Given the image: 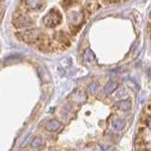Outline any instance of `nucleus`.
Instances as JSON below:
<instances>
[{
	"label": "nucleus",
	"instance_id": "12",
	"mask_svg": "<svg viewBox=\"0 0 151 151\" xmlns=\"http://www.w3.org/2000/svg\"><path fill=\"white\" fill-rule=\"evenodd\" d=\"M93 151H106V146L105 147L99 146V147H97V148H95Z\"/></svg>",
	"mask_w": 151,
	"mask_h": 151
},
{
	"label": "nucleus",
	"instance_id": "7",
	"mask_svg": "<svg viewBox=\"0 0 151 151\" xmlns=\"http://www.w3.org/2000/svg\"><path fill=\"white\" fill-rule=\"evenodd\" d=\"M116 107L121 111H127L131 108V103L128 100H121V101L116 103Z\"/></svg>",
	"mask_w": 151,
	"mask_h": 151
},
{
	"label": "nucleus",
	"instance_id": "9",
	"mask_svg": "<svg viewBox=\"0 0 151 151\" xmlns=\"http://www.w3.org/2000/svg\"><path fill=\"white\" fill-rule=\"evenodd\" d=\"M42 145H43V140L40 137H36L35 139H33V141L31 142V146L33 147V148H37V147H39Z\"/></svg>",
	"mask_w": 151,
	"mask_h": 151
},
{
	"label": "nucleus",
	"instance_id": "8",
	"mask_svg": "<svg viewBox=\"0 0 151 151\" xmlns=\"http://www.w3.org/2000/svg\"><path fill=\"white\" fill-rule=\"evenodd\" d=\"M83 59L86 62H93L95 60V54L92 51V50L87 49L83 54Z\"/></svg>",
	"mask_w": 151,
	"mask_h": 151
},
{
	"label": "nucleus",
	"instance_id": "14",
	"mask_svg": "<svg viewBox=\"0 0 151 151\" xmlns=\"http://www.w3.org/2000/svg\"><path fill=\"white\" fill-rule=\"evenodd\" d=\"M26 151H28V150H26Z\"/></svg>",
	"mask_w": 151,
	"mask_h": 151
},
{
	"label": "nucleus",
	"instance_id": "10",
	"mask_svg": "<svg viewBox=\"0 0 151 151\" xmlns=\"http://www.w3.org/2000/svg\"><path fill=\"white\" fill-rule=\"evenodd\" d=\"M98 88L97 83H92L91 85L89 86V91L91 92L92 93H95L96 92V90Z\"/></svg>",
	"mask_w": 151,
	"mask_h": 151
},
{
	"label": "nucleus",
	"instance_id": "6",
	"mask_svg": "<svg viewBox=\"0 0 151 151\" xmlns=\"http://www.w3.org/2000/svg\"><path fill=\"white\" fill-rule=\"evenodd\" d=\"M118 88V83L116 81H109L106 84L105 88H104V93L107 95H110L113 92H114Z\"/></svg>",
	"mask_w": 151,
	"mask_h": 151
},
{
	"label": "nucleus",
	"instance_id": "16",
	"mask_svg": "<svg viewBox=\"0 0 151 151\" xmlns=\"http://www.w3.org/2000/svg\"><path fill=\"white\" fill-rule=\"evenodd\" d=\"M150 101H151V100H150Z\"/></svg>",
	"mask_w": 151,
	"mask_h": 151
},
{
	"label": "nucleus",
	"instance_id": "1",
	"mask_svg": "<svg viewBox=\"0 0 151 151\" xmlns=\"http://www.w3.org/2000/svg\"><path fill=\"white\" fill-rule=\"evenodd\" d=\"M60 20H62V15H60V13L56 9H53L50 10L44 17V19H43L45 27H50V28L58 26L60 23Z\"/></svg>",
	"mask_w": 151,
	"mask_h": 151
},
{
	"label": "nucleus",
	"instance_id": "2",
	"mask_svg": "<svg viewBox=\"0 0 151 151\" xmlns=\"http://www.w3.org/2000/svg\"><path fill=\"white\" fill-rule=\"evenodd\" d=\"M13 25L16 28H27L32 26V22L26 14L19 12L14 14Z\"/></svg>",
	"mask_w": 151,
	"mask_h": 151
},
{
	"label": "nucleus",
	"instance_id": "3",
	"mask_svg": "<svg viewBox=\"0 0 151 151\" xmlns=\"http://www.w3.org/2000/svg\"><path fill=\"white\" fill-rule=\"evenodd\" d=\"M60 127H62V124L56 119L49 120L47 123L45 124V128L47 129L48 131H56L58 130Z\"/></svg>",
	"mask_w": 151,
	"mask_h": 151
},
{
	"label": "nucleus",
	"instance_id": "4",
	"mask_svg": "<svg viewBox=\"0 0 151 151\" xmlns=\"http://www.w3.org/2000/svg\"><path fill=\"white\" fill-rule=\"evenodd\" d=\"M24 4L27 6V9L30 10H41L43 9V5H45V2L43 1H25Z\"/></svg>",
	"mask_w": 151,
	"mask_h": 151
},
{
	"label": "nucleus",
	"instance_id": "11",
	"mask_svg": "<svg viewBox=\"0 0 151 151\" xmlns=\"http://www.w3.org/2000/svg\"><path fill=\"white\" fill-rule=\"evenodd\" d=\"M146 111H147L148 113L151 114V101H150L148 104H147V106H146Z\"/></svg>",
	"mask_w": 151,
	"mask_h": 151
},
{
	"label": "nucleus",
	"instance_id": "13",
	"mask_svg": "<svg viewBox=\"0 0 151 151\" xmlns=\"http://www.w3.org/2000/svg\"><path fill=\"white\" fill-rule=\"evenodd\" d=\"M148 74H149V76H151V68H150L149 71H148Z\"/></svg>",
	"mask_w": 151,
	"mask_h": 151
},
{
	"label": "nucleus",
	"instance_id": "5",
	"mask_svg": "<svg viewBox=\"0 0 151 151\" xmlns=\"http://www.w3.org/2000/svg\"><path fill=\"white\" fill-rule=\"evenodd\" d=\"M126 127V121L122 119H115L111 122V128H113L114 130L120 131L123 130Z\"/></svg>",
	"mask_w": 151,
	"mask_h": 151
},
{
	"label": "nucleus",
	"instance_id": "15",
	"mask_svg": "<svg viewBox=\"0 0 151 151\" xmlns=\"http://www.w3.org/2000/svg\"><path fill=\"white\" fill-rule=\"evenodd\" d=\"M148 151H151V150H148Z\"/></svg>",
	"mask_w": 151,
	"mask_h": 151
}]
</instances>
